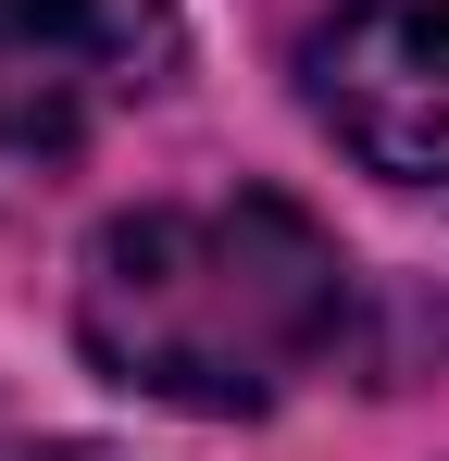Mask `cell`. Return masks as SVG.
<instances>
[{
    "label": "cell",
    "mask_w": 449,
    "mask_h": 461,
    "mask_svg": "<svg viewBox=\"0 0 449 461\" xmlns=\"http://www.w3.org/2000/svg\"><path fill=\"white\" fill-rule=\"evenodd\" d=\"M337 337H350V262L275 187L150 200L87 237L75 275V349L113 386L213 424L275 411L299 375H325Z\"/></svg>",
    "instance_id": "6da1fadb"
},
{
    "label": "cell",
    "mask_w": 449,
    "mask_h": 461,
    "mask_svg": "<svg viewBox=\"0 0 449 461\" xmlns=\"http://www.w3.org/2000/svg\"><path fill=\"white\" fill-rule=\"evenodd\" d=\"M175 0H0V212L50 200L87 138L175 76Z\"/></svg>",
    "instance_id": "7a4b0ae2"
},
{
    "label": "cell",
    "mask_w": 449,
    "mask_h": 461,
    "mask_svg": "<svg viewBox=\"0 0 449 461\" xmlns=\"http://www.w3.org/2000/svg\"><path fill=\"white\" fill-rule=\"evenodd\" d=\"M299 87L362 175L449 187V0H337L299 38Z\"/></svg>",
    "instance_id": "3957f363"
},
{
    "label": "cell",
    "mask_w": 449,
    "mask_h": 461,
    "mask_svg": "<svg viewBox=\"0 0 449 461\" xmlns=\"http://www.w3.org/2000/svg\"><path fill=\"white\" fill-rule=\"evenodd\" d=\"M38 461H113V449H38Z\"/></svg>",
    "instance_id": "277c9868"
}]
</instances>
